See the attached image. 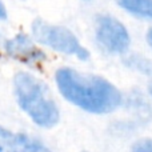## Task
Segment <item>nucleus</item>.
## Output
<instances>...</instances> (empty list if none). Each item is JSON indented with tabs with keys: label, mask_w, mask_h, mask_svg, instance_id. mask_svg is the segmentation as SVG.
Here are the masks:
<instances>
[{
	"label": "nucleus",
	"mask_w": 152,
	"mask_h": 152,
	"mask_svg": "<svg viewBox=\"0 0 152 152\" xmlns=\"http://www.w3.org/2000/svg\"><path fill=\"white\" fill-rule=\"evenodd\" d=\"M55 81L61 96L86 112L110 113L121 103L120 91L102 76L63 67L56 71Z\"/></svg>",
	"instance_id": "1"
},
{
	"label": "nucleus",
	"mask_w": 152,
	"mask_h": 152,
	"mask_svg": "<svg viewBox=\"0 0 152 152\" xmlns=\"http://www.w3.org/2000/svg\"><path fill=\"white\" fill-rule=\"evenodd\" d=\"M13 94L24 113L42 128H52L60 120V111L50 88L29 72H18L13 77Z\"/></svg>",
	"instance_id": "2"
},
{
	"label": "nucleus",
	"mask_w": 152,
	"mask_h": 152,
	"mask_svg": "<svg viewBox=\"0 0 152 152\" xmlns=\"http://www.w3.org/2000/svg\"><path fill=\"white\" fill-rule=\"evenodd\" d=\"M32 36L34 40L42 45L51 48L64 55L75 56L79 60H87L89 52L80 44L79 39L71 29L63 26H56L37 19L32 23Z\"/></svg>",
	"instance_id": "3"
},
{
	"label": "nucleus",
	"mask_w": 152,
	"mask_h": 152,
	"mask_svg": "<svg viewBox=\"0 0 152 152\" xmlns=\"http://www.w3.org/2000/svg\"><path fill=\"white\" fill-rule=\"evenodd\" d=\"M99 45L110 53H124L129 47V34L124 24L111 15H99L95 24Z\"/></svg>",
	"instance_id": "4"
},
{
	"label": "nucleus",
	"mask_w": 152,
	"mask_h": 152,
	"mask_svg": "<svg viewBox=\"0 0 152 152\" xmlns=\"http://www.w3.org/2000/svg\"><path fill=\"white\" fill-rule=\"evenodd\" d=\"M3 48L7 56L29 67H36L45 60V53L26 34H18L5 40Z\"/></svg>",
	"instance_id": "5"
},
{
	"label": "nucleus",
	"mask_w": 152,
	"mask_h": 152,
	"mask_svg": "<svg viewBox=\"0 0 152 152\" xmlns=\"http://www.w3.org/2000/svg\"><path fill=\"white\" fill-rule=\"evenodd\" d=\"M0 152H52L43 143L23 132L0 126Z\"/></svg>",
	"instance_id": "6"
},
{
	"label": "nucleus",
	"mask_w": 152,
	"mask_h": 152,
	"mask_svg": "<svg viewBox=\"0 0 152 152\" xmlns=\"http://www.w3.org/2000/svg\"><path fill=\"white\" fill-rule=\"evenodd\" d=\"M116 3L135 18L152 20V0H116Z\"/></svg>",
	"instance_id": "7"
},
{
	"label": "nucleus",
	"mask_w": 152,
	"mask_h": 152,
	"mask_svg": "<svg viewBox=\"0 0 152 152\" xmlns=\"http://www.w3.org/2000/svg\"><path fill=\"white\" fill-rule=\"evenodd\" d=\"M132 152H152V139H142L132 145Z\"/></svg>",
	"instance_id": "8"
},
{
	"label": "nucleus",
	"mask_w": 152,
	"mask_h": 152,
	"mask_svg": "<svg viewBox=\"0 0 152 152\" xmlns=\"http://www.w3.org/2000/svg\"><path fill=\"white\" fill-rule=\"evenodd\" d=\"M7 19V10H5V5L3 4V1L0 0V20H4Z\"/></svg>",
	"instance_id": "9"
},
{
	"label": "nucleus",
	"mask_w": 152,
	"mask_h": 152,
	"mask_svg": "<svg viewBox=\"0 0 152 152\" xmlns=\"http://www.w3.org/2000/svg\"><path fill=\"white\" fill-rule=\"evenodd\" d=\"M147 40H148V44L152 47V28L148 31V34H147Z\"/></svg>",
	"instance_id": "10"
},
{
	"label": "nucleus",
	"mask_w": 152,
	"mask_h": 152,
	"mask_svg": "<svg viewBox=\"0 0 152 152\" xmlns=\"http://www.w3.org/2000/svg\"><path fill=\"white\" fill-rule=\"evenodd\" d=\"M150 92H151V95H152V83H151V86H150Z\"/></svg>",
	"instance_id": "11"
},
{
	"label": "nucleus",
	"mask_w": 152,
	"mask_h": 152,
	"mask_svg": "<svg viewBox=\"0 0 152 152\" xmlns=\"http://www.w3.org/2000/svg\"><path fill=\"white\" fill-rule=\"evenodd\" d=\"M83 1H92V0H83Z\"/></svg>",
	"instance_id": "12"
}]
</instances>
